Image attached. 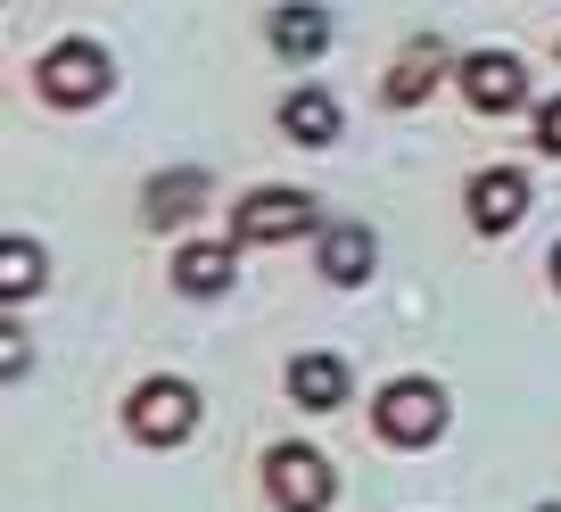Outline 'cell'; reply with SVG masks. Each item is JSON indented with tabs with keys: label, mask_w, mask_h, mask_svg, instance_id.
<instances>
[{
	"label": "cell",
	"mask_w": 561,
	"mask_h": 512,
	"mask_svg": "<svg viewBox=\"0 0 561 512\" xmlns=\"http://www.w3.org/2000/svg\"><path fill=\"white\" fill-rule=\"evenodd\" d=\"M446 422H455V397L430 380V372H404V380H388L380 397H371V430H380L388 446H438L446 439Z\"/></svg>",
	"instance_id": "6da1fadb"
},
{
	"label": "cell",
	"mask_w": 561,
	"mask_h": 512,
	"mask_svg": "<svg viewBox=\"0 0 561 512\" xmlns=\"http://www.w3.org/2000/svg\"><path fill=\"white\" fill-rule=\"evenodd\" d=\"M34 91L50 107H100L107 91H116V58L91 34H67V42H50V50L34 58Z\"/></svg>",
	"instance_id": "7a4b0ae2"
},
{
	"label": "cell",
	"mask_w": 561,
	"mask_h": 512,
	"mask_svg": "<svg viewBox=\"0 0 561 512\" xmlns=\"http://www.w3.org/2000/svg\"><path fill=\"white\" fill-rule=\"evenodd\" d=\"M322 231L314 191H289V182H264V191L231 198V248H273V240H306Z\"/></svg>",
	"instance_id": "3957f363"
},
{
	"label": "cell",
	"mask_w": 561,
	"mask_h": 512,
	"mask_svg": "<svg viewBox=\"0 0 561 512\" xmlns=\"http://www.w3.org/2000/svg\"><path fill=\"white\" fill-rule=\"evenodd\" d=\"M331 496H339V471L322 446H306V439L264 446V504L273 512H331Z\"/></svg>",
	"instance_id": "277c9868"
},
{
	"label": "cell",
	"mask_w": 561,
	"mask_h": 512,
	"mask_svg": "<svg viewBox=\"0 0 561 512\" xmlns=\"http://www.w3.org/2000/svg\"><path fill=\"white\" fill-rule=\"evenodd\" d=\"M191 430H198V389L174 380V372H158V380H140L124 397V439L133 446H182Z\"/></svg>",
	"instance_id": "5b68a950"
},
{
	"label": "cell",
	"mask_w": 561,
	"mask_h": 512,
	"mask_svg": "<svg viewBox=\"0 0 561 512\" xmlns=\"http://www.w3.org/2000/svg\"><path fill=\"white\" fill-rule=\"evenodd\" d=\"M528 207H537V191H528L520 166H479V174L462 182V215H471L479 240H512V231L528 224Z\"/></svg>",
	"instance_id": "8992f818"
},
{
	"label": "cell",
	"mask_w": 561,
	"mask_h": 512,
	"mask_svg": "<svg viewBox=\"0 0 561 512\" xmlns=\"http://www.w3.org/2000/svg\"><path fill=\"white\" fill-rule=\"evenodd\" d=\"M455 83H462V107H471V116H512V107H528V58L471 50V58H455Z\"/></svg>",
	"instance_id": "52a82bcc"
},
{
	"label": "cell",
	"mask_w": 561,
	"mask_h": 512,
	"mask_svg": "<svg viewBox=\"0 0 561 512\" xmlns=\"http://www.w3.org/2000/svg\"><path fill=\"white\" fill-rule=\"evenodd\" d=\"M314 273L331 289H364L380 273V231L371 224H322L314 231Z\"/></svg>",
	"instance_id": "ba28073f"
},
{
	"label": "cell",
	"mask_w": 561,
	"mask_h": 512,
	"mask_svg": "<svg viewBox=\"0 0 561 512\" xmlns=\"http://www.w3.org/2000/svg\"><path fill=\"white\" fill-rule=\"evenodd\" d=\"M280 389L298 397L306 413H339V406H347V389H355V372H347V355H322V348H306V355H289Z\"/></svg>",
	"instance_id": "9c48e42d"
},
{
	"label": "cell",
	"mask_w": 561,
	"mask_h": 512,
	"mask_svg": "<svg viewBox=\"0 0 561 512\" xmlns=\"http://www.w3.org/2000/svg\"><path fill=\"white\" fill-rule=\"evenodd\" d=\"M165 273H174L182 298H224V289L240 282V248H231V240H182Z\"/></svg>",
	"instance_id": "30bf717a"
},
{
	"label": "cell",
	"mask_w": 561,
	"mask_h": 512,
	"mask_svg": "<svg viewBox=\"0 0 561 512\" xmlns=\"http://www.w3.org/2000/svg\"><path fill=\"white\" fill-rule=\"evenodd\" d=\"M438 83H446V50L438 42H404V50L388 58V75H380V100L388 107H421Z\"/></svg>",
	"instance_id": "8fae6325"
},
{
	"label": "cell",
	"mask_w": 561,
	"mask_h": 512,
	"mask_svg": "<svg viewBox=\"0 0 561 512\" xmlns=\"http://www.w3.org/2000/svg\"><path fill=\"white\" fill-rule=\"evenodd\" d=\"M207 198H215V182L198 174V166H174V174L149 182V198H140V224H149V231H174V224H191Z\"/></svg>",
	"instance_id": "7c38bea8"
},
{
	"label": "cell",
	"mask_w": 561,
	"mask_h": 512,
	"mask_svg": "<svg viewBox=\"0 0 561 512\" xmlns=\"http://www.w3.org/2000/svg\"><path fill=\"white\" fill-rule=\"evenodd\" d=\"M339 124H347V116H339V100H331L322 83H298L289 100H280V133H289L298 149H331Z\"/></svg>",
	"instance_id": "4fadbf2b"
},
{
	"label": "cell",
	"mask_w": 561,
	"mask_h": 512,
	"mask_svg": "<svg viewBox=\"0 0 561 512\" xmlns=\"http://www.w3.org/2000/svg\"><path fill=\"white\" fill-rule=\"evenodd\" d=\"M42 289H50V248L9 231V240H0V298L25 306V298H42Z\"/></svg>",
	"instance_id": "5bb4252c"
},
{
	"label": "cell",
	"mask_w": 561,
	"mask_h": 512,
	"mask_svg": "<svg viewBox=\"0 0 561 512\" xmlns=\"http://www.w3.org/2000/svg\"><path fill=\"white\" fill-rule=\"evenodd\" d=\"M264 34H273L280 58H322V42H331V18H322V9H273V18H264Z\"/></svg>",
	"instance_id": "9a60e30c"
},
{
	"label": "cell",
	"mask_w": 561,
	"mask_h": 512,
	"mask_svg": "<svg viewBox=\"0 0 561 512\" xmlns=\"http://www.w3.org/2000/svg\"><path fill=\"white\" fill-rule=\"evenodd\" d=\"M528 141H537V158H561V91H553V100H537V124H528Z\"/></svg>",
	"instance_id": "2e32d148"
},
{
	"label": "cell",
	"mask_w": 561,
	"mask_h": 512,
	"mask_svg": "<svg viewBox=\"0 0 561 512\" xmlns=\"http://www.w3.org/2000/svg\"><path fill=\"white\" fill-rule=\"evenodd\" d=\"M545 282H553V298H561V240H553V257H545Z\"/></svg>",
	"instance_id": "e0dca14e"
},
{
	"label": "cell",
	"mask_w": 561,
	"mask_h": 512,
	"mask_svg": "<svg viewBox=\"0 0 561 512\" xmlns=\"http://www.w3.org/2000/svg\"><path fill=\"white\" fill-rule=\"evenodd\" d=\"M537 512H561V504H537Z\"/></svg>",
	"instance_id": "ac0fdd59"
}]
</instances>
